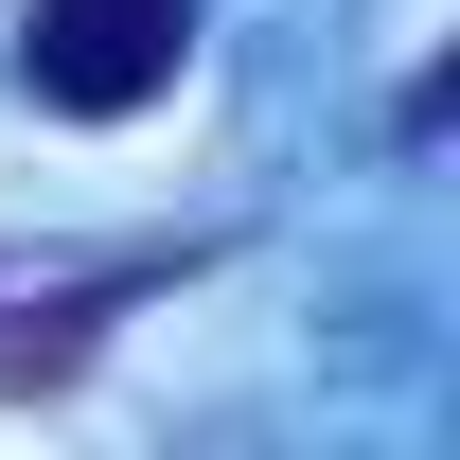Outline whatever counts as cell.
Segmentation results:
<instances>
[{"mask_svg":"<svg viewBox=\"0 0 460 460\" xmlns=\"http://www.w3.org/2000/svg\"><path fill=\"white\" fill-rule=\"evenodd\" d=\"M195 71V0H18V89L54 124H142Z\"/></svg>","mask_w":460,"mask_h":460,"instance_id":"1","label":"cell"}]
</instances>
